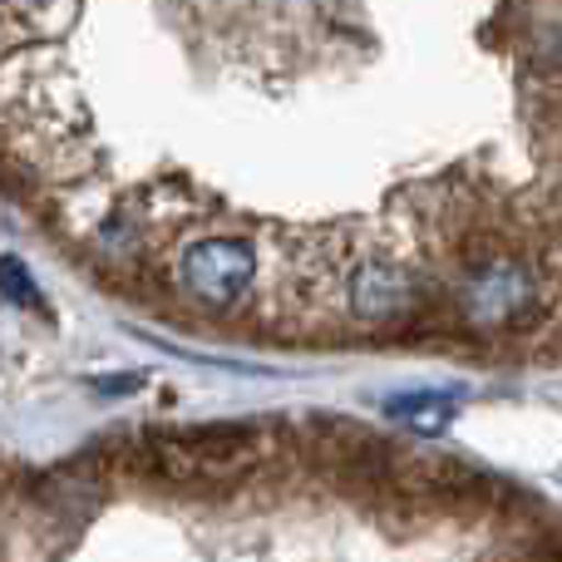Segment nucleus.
I'll return each instance as SVG.
<instances>
[{
    "label": "nucleus",
    "instance_id": "nucleus-5",
    "mask_svg": "<svg viewBox=\"0 0 562 562\" xmlns=\"http://www.w3.org/2000/svg\"><path fill=\"white\" fill-rule=\"evenodd\" d=\"M385 415L395 419V425L415 429V435H445L449 419H454V395H439V390L395 395V400H385Z\"/></svg>",
    "mask_w": 562,
    "mask_h": 562
},
{
    "label": "nucleus",
    "instance_id": "nucleus-4",
    "mask_svg": "<svg viewBox=\"0 0 562 562\" xmlns=\"http://www.w3.org/2000/svg\"><path fill=\"white\" fill-rule=\"evenodd\" d=\"M415 306V281L395 262H360L350 277V311L360 321H400Z\"/></svg>",
    "mask_w": 562,
    "mask_h": 562
},
{
    "label": "nucleus",
    "instance_id": "nucleus-3",
    "mask_svg": "<svg viewBox=\"0 0 562 562\" xmlns=\"http://www.w3.org/2000/svg\"><path fill=\"white\" fill-rule=\"evenodd\" d=\"M178 277L203 306H233L257 277V252L243 237H207L193 243L178 262Z\"/></svg>",
    "mask_w": 562,
    "mask_h": 562
},
{
    "label": "nucleus",
    "instance_id": "nucleus-2",
    "mask_svg": "<svg viewBox=\"0 0 562 562\" xmlns=\"http://www.w3.org/2000/svg\"><path fill=\"white\" fill-rule=\"evenodd\" d=\"M538 301V281L514 257H484L469 267L464 286H459V311L474 330H504L518 316H528Z\"/></svg>",
    "mask_w": 562,
    "mask_h": 562
},
{
    "label": "nucleus",
    "instance_id": "nucleus-1",
    "mask_svg": "<svg viewBox=\"0 0 562 562\" xmlns=\"http://www.w3.org/2000/svg\"><path fill=\"white\" fill-rule=\"evenodd\" d=\"M262 464V445L247 425H198L178 435H158L148 445V469L183 488L243 484Z\"/></svg>",
    "mask_w": 562,
    "mask_h": 562
},
{
    "label": "nucleus",
    "instance_id": "nucleus-6",
    "mask_svg": "<svg viewBox=\"0 0 562 562\" xmlns=\"http://www.w3.org/2000/svg\"><path fill=\"white\" fill-rule=\"evenodd\" d=\"M0 291H5L15 306H40V286H35V277L25 272L20 257H0Z\"/></svg>",
    "mask_w": 562,
    "mask_h": 562
}]
</instances>
